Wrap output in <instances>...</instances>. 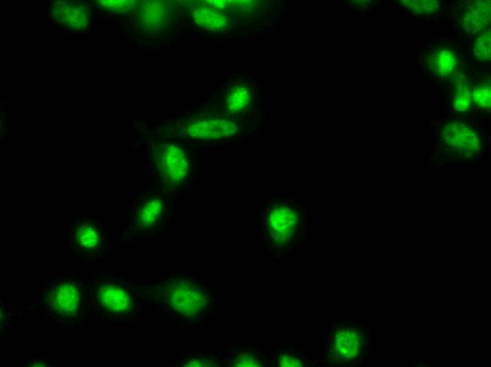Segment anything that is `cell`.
I'll return each mask as SVG.
<instances>
[{
    "mask_svg": "<svg viewBox=\"0 0 491 367\" xmlns=\"http://www.w3.org/2000/svg\"><path fill=\"white\" fill-rule=\"evenodd\" d=\"M279 366L282 367H300L304 366L305 364L299 356L286 349L280 356Z\"/></svg>",
    "mask_w": 491,
    "mask_h": 367,
    "instance_id": "23",
    "label": "cell"
},
{
    "mask_svg": "<svg viewBox=\"0 0 491 367\" xmlns=\"http://www.w3.org/2000/svg\"><path fill=\"white\" fill-rule=\"evenodd\" d=\"M160 167L162 178L172 186L183 183L189 173V160L185 153L179 146L173 143L165 147Z\"/></svg>",
    "mask_w": 491,
    "mask_h": 367,
    "instance_id": "5",
    "label": "cell"
},
{
    "mask_svg": "<svg viewBox=\"0 0 491 367\" xmlns=\"http://www.w3.org/2000/svg\"><path fill=\"white\" fill-rule=\"evenodd\" d=\"M100 6L113 13H127L133 9L135 6L133 1H102Z\"/></svg>",
    "mask_w": 491,
    "mask_h": 367,
    "instance_id": "22",
    "label": "cell"
},
{
    "mask_svg": "<svg viewBox=\"0 0 491 367\" xmlns=\"http://www.w3.org/2000/svg\"><path fill=\"white\" fill-rule=\"evenodd\" d=\"M428 66L440 77L452 75L457 68V60L449 49H443L433 53L428 58Z\"/></svg>",
    "mask_w": 491,
    "mask_h": 367,
    "instance_id": "13",
    "label": "cell"
},
{
    "mask_svg": "<svg viewBox=\"0 0 491 367\" xmlns=\"http://www.w3.org/2000/svg\"><path fill=\"white\" fill-rule=\"evenodd\" d=\"M412 11L418 15H425L433 13L440 8V4L435 0H428V1H400Z\"/></svg>",
    "mask_w": 491,
    "mask_h": 367,
    "instance_id": "19",
    "label": "cell"
},
{
    "mask_svg": "<svg viewBox=\"0 0 491 367\" xmlns=\"http://www.w3.org/2000/svg\"><path fill=\"white\" fill-rule=\"evenodd\" d=\"M490 21V4L487 1L472 2L464 10L461 25L468 33H476L485 28Z\"/></svg>",
    "mask_w": 491,
    "mask_h": 367,
    "instance_id": "9",
    "label": "cell"
},
{
    "mask_svg": "<svg viewBox=\"0 0 491 367\" xmlns=\"http://www.w3.org/2000/svg\"><path fill=\"white\" fill-rule=\"evenodd\" d=\"M168 11L164 4L151 2L145 5L140 14V21L149 30H159L168 21Z\"/></svg>",
    "mask_w": 491,
    "mask_h": 367,
    "instance_id": "12",
    "label": "cell"
},
{
    "mask_svg": "<svg viewBox=\"0 0 491 367\" xmlns=\"http://www.w3.org/2000/svg\"><path fill=\"white\" fill-rule=\"evenodd\" d=\"M238 131V127L235 122L225 120L196 122L188 125L185 130L187 136L199 140L227 138Z\"/></svg>",
    "mask_w": 491,
    "mask_h": 367,
    "instance_id": "7",
    "label": "cell"
},
{
    "mask_svg": "<svg viewBox=\"0 0 491 367\" xmlns=\"http://www.w3.org/2000/svg\"><path fill=\"white\" fill-rule=\"evenodd\" d=\"M472 98L474 103L482 109L488 110L490 108L491 92L490 86L487 85L476 86L473 91Z\"/></svg>",
    "mask_w": 491,
    "mask_h": 367,
    "instance_id": "20",
    "label": "cell"
},
{
    "mask_svg": "<svg viewBox=\"0 0 491 367\" xmlns=\"http://www.w3.org/2000/svg\"><path fill=\"white\" fill-rule=\"evenodd\" d=\"M46 302L50 309L60 316L75 317L80 309V289L75 283H59L48 292Z\"/></svg>",
    "mask_w": 491,
    "mask_h": 367,
    "instance_id": "3",
    "label": "cell"
},
{
    "mask_svg": "<svg viewBox=\"0 0 491 367\" xmlns=\"http://www.w3.org/2000/svg\"><path fill=\"white\" fill-rule=\"evenodd\" d=\"M196 25L210 32H219L227 25V20L219 10L208 6H200L193 11Z\"/></svg>",
    "mask_w": 491,
    "mask_h": 367,
    "instance_id": "11",
    "label": "cell"
},
{
    "mask_svg": "<svg viewBox=\"0 0 491 367\" xmlns=\"http://www.w3.org/2000/svg\"><path fill=\"white\" fill-rule=\"evenodd\" d=\"M165 209V204L160 198L154 197L147 199L136 213L138 228L148 231L156 228L163 219Z\"/></svg>",
    "mask_w": 491,
    "mask_h": 367,
    "instance_id": "10",
    "label": "cell"
},
{
    "mask_svg": "<svg viewBox=\"0 0 491 367\" xmlns=\"http://www.w3.org/2000/svg\"><path fill=\"white\" fill-rule=\"evenodd\" d=\"M101 305L109 312L119 315H127L134 308V299L124 288L113 285H102L98 291Z\"/></svg>",
    "mask_w": 491,
    "mask_h": 367,
    "instance_id": "8",
    "label": "cell"
},
{
    "mask_svg": "<svg viewBox=\"0 0 491 367\" xmlns=\"http://www.w3.org/2000/svg\"><path fill=\"white\" fill-rule=\"evenodd\" d=\"M78 245L85 250H94L101 243V235L97 227L92 224H84L78 226L76 232Z\"/></svg>",
    "mask_w": 491,
    "mask_h": 367,
    "instance_id": "16",
    "label": "cell"
},
{
    "mask_svg": "<svg viewBox=\"0 0 491 367\" xmlns=\"http://www.w3.org/2000/svg\"><path fill=\"white\" fill-rule=\"evenodd\" d=\"M295 200L279 198L267 210V241L276 250L286 251L300 240L304 214Z\"/></svg>",
    "mask_w": 491,
    "mask_h": 367,
    "instance_id": "1",
    "label": "cell"
},
{
    "mask_svg": "<svg viewBox=\"0 0 491 367\" xmlns=\"http://www.w3.org/2000/svg\"><path fill=\"white\" fill-rule=\"evenodd\" d=\"M442 137L445 145L466 156L477 154L480 142L476 131L462 122H450L442 129Z\"/></svg>",
    "mask_w": 491,
    "mask_h": 367,
    "instance_id": "6",
    "label": "cell"
},
{
    "mask_svg": "<svg viewBox=\"0 0 491 367\" xmlns=\"http://www.w3.org/2000/svg\"><path fill=\"white\" fill-rule=\"evenodd\" d=\"M262 361L255 354L240 352L234 359V366H263Z\"/></svg>",
    "mask_w": 491,
    "mask_h": 367,
    "instance_id": "21",
    "label": "cell"
},
{
    "mask_svg": "<svg viewBox=\"0 0 491 367\" xmlns=\"http://www.w3.org/2000/svg\"><path fill=\"white\" fill-rule=\"evenodd\" d=\"M453 108L459 112H466L471 105V91L464 79L458 78L454 84Z\"/></svg>",
    "mask_w": 491,
    "mask_h": 367,
    "instance_id": "17",
    "label": "cell"
},
{
    "mask_svg": "<svg viewBox=\"0 0 491 367\" xmlns=\"http://www.w3.org/2000/svg\"><path fill=\"white\" fill-rule=\"evenodd\" d=\"M61 21L72 28H83L88 21V16L83 8L60 4L55 9Z\"/></svg>",
    "mask_w": 491,
    "mask_h": 367,
    "instance_id": "14",
    "label": "cell"
},
{
    "mask_svg": "<svg viewBox=\"0 0 491 367\" xmlns=\"http://www.w3.org/2000/svg\"><path fill=\"white\" fill-rule=\"evenodd\" d=\"M163 298L175 314L187 318L201 315L207 303V295L201 288L184 281H175L166 285Z\"/></svg>",
    "mask_w": 491,
    "mask_h": 367,
    "instance_id": "2",
    "label": "cell"
},
{
    "mask_svg": "<svg viewBox=\"0 0 491 367\" xmlns=\"http://www.w3.org/2000/svg\"><path fill=\"white\" fill-rule=\"evenodd\" d=\"M490 33L484 32L474 42L473 54L476 60L485 63L490 60Z\"/></svg>",
    "mask_w": 491,
    "mask_h": 367,
    "instance_id": "18",
    "label": "cell"
},
{
    "mask_svg": "<svg viewBox=\"0 0 491 367\" xmlns=\"http://www.w3.org/2000/svg\"><path fill=\"white\" fill-rule=\"evenodd\" d=\"M251 95L248 86H236L228 94L227 111L230 115L243 112L250 105Z\"/></svg>",
    "mask_w": 491,
    "mask_h": 367,
    "instance_id": "15",
    "label": "cell"
},
{
    "mask_svg": "<svg viewBox=\"0 0 491 367\" xmlns=\"http://www.w3.org/2000/svg\"><path fill=\"white\" fill-rule=\"evenodd\" d=\"M363 344L362 330L353 326H340L333 330L330 356L334 360L350 361L361 355Z\"/></svg>",
    "mask_w": 491,
    "mask_h": 367,
    "instance_id": "4",
    "label": "cell"
}]
</instances>
